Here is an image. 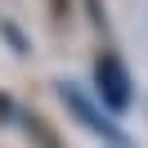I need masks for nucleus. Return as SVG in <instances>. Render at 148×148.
<instances>
[{"mask_svg": "<svg viewBox=\"0 0 148 148\" xmlns=\"http://www.w3.org/2000/svg\"><path fill=\"white\" fill-rule=\"evenodd\" d=\"M94 90H99L103 108H112V112H126L130 108L135 90H130V72L121 67L117 54H99V63H94Z\"/></svg>", "mask_w": 148, "mask_h": 148, "instance_id": "nucleus-1", "label": "nucleus"}, {"mask_svg": "<svg viewBox=\"0 0 148 148\" xmlns=\"http://www.w3.org/2000/svg\"><path fill=\"white\" fill-rule=\"evenodd\" d=\"M58 99H63V103H67V112H72V117H76V121H81V126H85V130H94V135H103V139H112V144H121V130H117V126H112V121H108V117H103V112H99V108H94V103H90V99H85V94H81V90H76V85H67V81H63V85H58Z\"/></svg>", "mask_w": 148, "mask_h": 148, "instance_id": "nucleus-2", "label": "nucleus"}, {"mask_svg": "<svg viewBox=\"0 0 148 148\" xmlns=\"http://www.w3.org/2000/svg\"><path fill=\"white\" fill-rule=\"evenodd\" d=\"M49 9H54V14H67V0H49Z\"/></svg>", "mask_w": 148, "mask_h": 148, "instance_id": "nucleus-3", "label": "nucleus"}]
</instances>
